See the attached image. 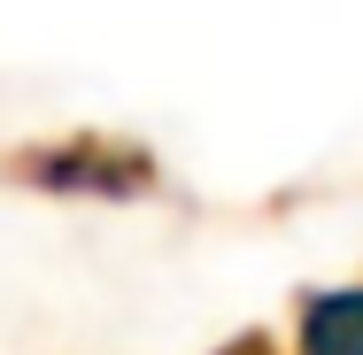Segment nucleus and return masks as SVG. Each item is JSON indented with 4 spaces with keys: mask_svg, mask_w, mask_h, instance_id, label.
I'll list each match as a JSON object with an SVG mask.
<instances>
[{
    "mask_svg": "<svg viewBox=\"0 0 363 355\" xmlns=\"http://www.w3.org/2000/svg\"><path fill=\"white\" fill-rule=\"evenodd\" d=\"M301 355H363V286L301 293Z\"/></svg>",
    "mask_w": 363,
    "mask_h": 355,
    "instance_id": "nucleus-2",
    "label": "nucleus"
},
{
    "mask_svg": "<svg viewBox=\"0 0 363 355\" xmlns=\"http://www.w3.org/2000/svg\"><path fill=\"white\" fill-rule=\"evenodd\" d=\"M217 355H279V348H271V340H263V332H240V340H224Z\"/></svg>",
    "mask_w": 363,
    "mask_h": 355,
    "instance_id": "nucleus-3",
    "label": "nucleus"
},
{
    "mask_svg": "<svg viewBox=\"0 0 363 355\" xmlns=\"http://www.w3.org/2000/svg\"><path fill=\"white\" fill-rule=\"evenodd\" d=\"M8 186L62 193V201H140L155 193V154L140 140H108V132H62V140L16 147Z\"/></svg>",
    "mask_w": 363,
    "mask_h": 355,
    "instance_id": "nucleus-1",
    "label": "nucleus"
}]
</instances>
